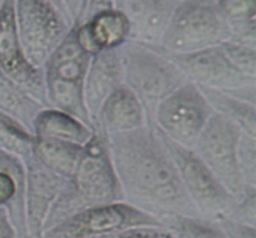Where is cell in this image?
Masks as SVG:
<instances>
[{
  "mask_svg": "<svg viewBox=\"0 0 256 238\" xmlns=\"http://www.w3.org/2000/svg\"><path fill=\"white\" fill-rule=\"evenodd\" d=\"M222 47L230 62L239 71L246 76L256 79V47L232 40L222 42Z\"/></svg>",
  "mask_w": 256,
  "mask_h": 238,
  "instance_id": "obj_25",
  "label": "cell"
},
{
  "mask_svg": "<svg viewBox=\"0 0 256 238\" xmlns=\"http://www.w3.org/2000/svg\"><path fill=\"white\" fill-rule=\"evenodd\" d=\"M25 165L0 147V206L5 207L18 238H30L25 217Z\"/></svg>",
  "mask_w": 256,
  "mask_h": 238,
  "instance_id": "obj_17",
  "label": "cell"
},
{
  "mask_svg": "<svg viewBox=\"0 0 256 238\" xmlns=\"http://www.w3.org/2000/svg\"><path fill=\"white\" fill-rule=\"evenodd\" d=\"M212 111L234 122L242 132L256 136V85L234 90L199 86Z\"/></svg>",
  "mask_w": 256,
  "mask_h": 238,
  "instance_id": "obj_18",
  "label": "cell"
},
{
  "mask_svg": "<svg viewBox=\"0 0 256 238\" xmlns=\"http://www.w3.org/2000/svg\"><path fill=\"white\" fill-rule=\"evenodd\" d=\"M176 0H114L115 9L129 21V40L145 45H159Z\"/></svg>",
  "mask_w": 256,
  "mask_h": 238,
  "instance_id": "obj_14",
  "label": "cell"
},
{
  "mask_svg": "<svg viewBox=\"0 0 256 238\" xmlns=\"http://www.w3.org/2000/svg\"><path fill=\"white\" fill-rule=\"evenodd\" d=\"M134 229H165L156 216L128 202L94 206L46 230L42 238H85Z\"/></svg>",
  "mask_w": 256,
  "mask_h": 238,
  "instance_id": "obj_7",
  "label": "cell"
},
{
  "mask_svg": "<svg viewBox=\"0 0 256 238\" xmlns=\"http://www.w3.org/2000/svg\"><path fill=\"white\" fill-rule=\"evenodd\" d=\"M2 0H0V5H2Z\"/></svg>",
  "mask_w": 256,
  "mask_h": 238,
  "instance_id": "obj_34",
  "label": "cell"
},
{
  "mask_svg": "<svg viewBox=\"0 0 256 238\" xmlns=\"http://www.w3.org/2000/svg\"><path fill=\"white\" fill-rule=\"evenodd\" d=\"M130 231H122V232H112V234H105V235H99V236H92V237H85V238H128Z\"/></svg>",
  "mask_w": 256,
  "mask_h": 238,
  "instance_id": "obj_32",
  "label": "cell"
},
{
  "mask_svg": "<svg viewBox=\"0 0 256 238\" xmlns=\"http://www.w3.org/2000/svg\"><path fill=\"white\" fill-rule=\"evenodd\" d=\"M118 52L122 82L142 101L146 122H154L160 102L189 80L158 45L128 40L118 47Z\"/></svg>",
  "mask_w": 256,
  "mask_h": 238,
  "instance_id": "obj_3",
  "label": "cell"
},
{
  "mask_svg": "<svg viewBox=\"0 0 256 238\" xmlns=\"http://www.w3.org/2000/svg\"><path fill=\"white\" fill-rule=\"evenodd\" d=\"M176 1H182V0H176Z\"/></svg>",
  "mask_w": 256,
  "mask_h": 238,
  "instance_id": "obj_33",
  "label": "cell"
},
{
  "mask_svg": "<svg viewBox=\"0 0 256 238\" xmlns=\"http://www.w3.org/2000/svg\"><path fill=\"white\" fill-rule=\"evenodd\" d=\"M25 165V217L30 238H42L50 207L69 179L45 167L32 154L22 159Z\"/></svg>",
  "mask_w": 256,
  "mask_h": 238,
  "instance_id": "obj_13",
  "label": "cell"
},
{
  "mask_svg": "<svg viewBox=\"0 0 256 238\" xmlns=\"http://www.w3.org/2000/svg\"><path fill=\"white\" fill-rule=\"evenodd\" d=\"M74 27L79 44L92 56L102 50L119 47L129 40V21L115 7L99 10Z\"/></svg>",
  "mask_w": 256,
  "mask_h": 238,
  "instance_id": "obj_16",
  "label": "cell"
},
{
  "mask_svg": "<svg viewBox=\"0 0 256 238\" xmlns=\"http://www.w3.org/2000/svg\"><path fill=\"white\" fill-rule=\"evenodd\" d=\"M84 146L62 140L34 136L32 154L45 167L66 179H72Z\"/></svg>",
  "mask_w": 256,
  "mask_h": 238,
  "instance_id": "obj_21",
  "label": "cell"
},
{
  "mask_svg": "<svg viewBox=\"0 0 256 238\" xmlns=\"http://www.w3.org/2000/svg\"><path fill=\"white\" fill-rule=\"evenodd\" d=\"M230 36L229 21L216 0H182L158 46L172 54H186L222 45Z\"/></svg>",
  "mask_w": 256,
  "mask_h": 238,
  "instance_id": "obj_5",
  "label": "cell"
},
{
  "mask_svg": "<svg viewBox=\"0 0 256 238\" xmlns=\"http://www.w3.org/2000/svg\"><path fill=\"white\" fill-rule=\"evenodd\" d=\"M122 201L124 194L110 160L105 135L95 132L84 146L74 175L50 207L42 234L82 210Z\"/></svg>",
  "mask_w": 256,
  "mask_h": 238,
  "instance_id": "obj_2",
  "label": "cell"
},
{
  "mask_svg": "<svg viewBox=\"0 0 256 238\" xmlns=\"http://www.w3.org/2000/svg\"><path fill=\"white\" fill-rule=\"evenodd\" d=\"M0 70L35 100L49 107L46 101L44 70L28 61L18 35L15 0L0 5Z\"/></svg>",
  "mask_w": 256,
  "mask_h": 238,
  "instance_id": "obj_11",
  "label": "cell"
},
{
  "mask_svg": "<svg viewBox=\"0 0 256 238\" xmlns=\"http://www.w3.org/2000/svg\"><path fill=\"white\" fill-rule=\"evenodd\" d=\"M18 35L28 61L42 67L72 26L50 0H15Z\"/></svg>",
  "mask_w": 256,
  "mask_h": 238,
  "instance_id": "obj_9",
  "label": "cell"
},
{
  "mask_svg": "<svg viewBox=\"0 0 256 238\" xmlns=\"http://www.w3.org/2000/svg\"><path fill=\"white\" fill-rule=\"evenodd\" d=\"M225 219L240 225L256 227V187L248 186L244 196L238 201L235 209Z\"/></svg>",
  "mask_w": 256,
  "mask_h": 238,
  "instance_id": "obj_27",
  "label": "cell"
},
{
  "mask_svg": "<svg viewBox=\"0 0 256 238\" xmlns=\"http://www.w3.org/2000/svg\"><path fill=\"white\" fill-rule=\"evenodd\" d=\"M139 238H175L166 229H144Z\"/></svg>",
  "mask_w": 256,
  "mask_h": 238,
  "instance_id": "obj_30",
  "label": "cell"
},
{
  "mask_svg": "<svg viewBox=\"0 0 256 238\" xmlns=\"http://www.w3.org/2000/svg\"><path fill=\"white\" fill-rule=\"evenodd\" d=\"M34 135L12 117L0 111V147L20 159L32 154Z\"/></svg>",
  "mask_w": 256,
  "mask_h": 238,
  "instance_id": "obj_24",
  "label": "cell"
},
{
  "mask_svg": "<svg viewBox=\"0 0 256 238\" xmlns=\"http://www.w3.org/2000/svg\"><path fill=\"white\" fill-rule=\"evenodd\" d=\"M216 222L228 238H256V227L236 224L229 219H222Z\"/></svg>",
  "mask_w": 256,
  "mask_h": 238,
  "instance_id": "obj_28",
  "label": "cell"
},
{
  "mask_svg": "<svg viewBox=\"0 0 256 238\" xmlns=\"http://www.w3.org/2000/svg\"><path fill=\"white\" fill-rule=\"evenodd\" d=\"M94 134V130L76 117L54 107H45L42 110L32 124L34 136L62 140L80 146H85Z\"/></svg>",
  "mask_w": 256,
  "mask_h": 238,
  "instance_id": "obj_20",
  "label": "cell"
},
{
  "mask_svg": "<svg viewBox=\"0 0 256 238\" xmlns=\"http://www.w3.org/2000/svg\"><path fill=\"white\" fill-rule=\"evenodd\" d=\"M212 109L199 87L188 81L156 107L154 124L176 144L192 149Z\"/></svg>",
  "mask_w": 256,
  "mask_h": 238,
  "instance_id": "obj_10",
  "label": "cell"
},
{
  "mask_svg": "<svg viewBox=\"0 0 256 238\" xmlns=\"http://www.w3.org/2000/svg\"><path fill=\"white\" fill-rule=\"evenodd\" d=\"M160 50L182 70L189 81L199 86L234 90L256 85V79L244 75L230 62L222 45L186 54H172Z\"/></svg>",
  "mask_w": 256,
  "mask_h": 238,
  "instance_id": "obj_12",
  "label": "cell"
},
{
  "mask_svg": "<svg viewBox=\"0 0 256 238\" xmlns=\"http://www.w3.org/2000/svg\"><path fill=\"white\" fill-rule=\"evenodd\" d=\"M62 1L64 2L65 6H66L68 12H69L70 16H72V19L76 20L82 9L84 0H62Z\"/></svg>",
  "mask_w": 256,
  "mask_h": 238,
  "instance_id": "obj_31",
  "label": "cell"
},
{
  "mask_svg": "<svg viewBox=\"0 0 256 238\" xmlns=\"http://www.w3.org/2000/svg\"><path fill=\"white\" fill-rule=\"evenodd\" d=\"M242 132L234 122L212 111L192 149L238 201L249 186L245 185L238 164Z\"/></svg>",
  "mask_w": 256,
  "mask_h": 238,
  "instance_id": "obj_8",
  "label": "cell"
},
{
  "mask_svg": "<svg viewBox=\"0 0 256 238\" xmlns=\"http://www.w3.org/2000/svg\"><path fill=\"white\" fill-rule=\"evenodd\" d=\"M92 57L79 44L72 26L42 70L49 107L76 117L95 131L84 104V80Z\"/></svg>",
  "mask_w": 256,
  "mask_h": 238,
  "instance_id": "obj_4",
  "label": "cell"
},
{
  "mask_svg": "<svg viewBox=\"0 0 256 238\" xmlns=\"http://www.w3.org/2000/svg\"><path fill=\"white\" fill-rule=\"evenodd\" d=\"M105 140L125 202L160 221L172 216L200 217L154 122L105 135Z\"/></svg>",
  "mask_w": 256,
  "mask_h": 238,
  "instance_id": "obj_1",
  "label": "cell"
},
{
  "mask_svg": "<svg viewBox=\"0 0 256 238\" xmlns=\"http://www.w3.org/2000/svg\"><path fill=\"white\" fill-rule=\"evenodd\" d=\"M122 82L118 47L102 50L90 60L84 80V104L95 132H99V114L102 104Z\"/></svg>",
  "mask_w": 256,
  "mask_h": 238,
  "instance_id": "obj_15",
  "label": "cell"
},
{
  "mask_svg": "<svg viewBox=\"0 0 256 238\" xmlns=\"http://www.w3.org/2000/svg\"><path fill=\"white\" fill-rule=\"evenodd\" d=\"M45 107L0 70V111L32 134L35 117Z\"/></svg>",
  "mask_w": 256,
  "mask_h": 238,
  "instance_id": "obj_22",
  "label": "cell"
},
{
  "mask_svg": "<svg viewBox=\"0 0 256 238\" xmlns=\"http://www.w3.org/2000/svg\"><path fill=\"white\" fill-rule=\"evenodd\" d=\"M162 222L175 238H228L218 222L202 217L172 216Z\"/></svg>",
  "mask_w": 256,
  "mask_h": 238,
  "instance_id": "obj_23",
  "label": "cell"
},
{
  "mask_svg": "<svg viewBox=\"0 0 256 238\" xmlns=\"http://www.w3.org/2000/svg\"><path fill=\"white\" fill-rule=\"evenodd\" d=\"M159 131L200 217L216 222L229 216L238 204L236 197L228 191L192 149L176 144L160 129Z\"/></svg>",
  "mask_w": 256,
  "mask_h": 238,
  "instance_id": "obj_6",
  "label": "cell"
},
{
  "mask_svg": "<svg viewBox=\"0 0 256 238\" xmlns=\"http://www.w3.org/2000/svg\"><path fill=\"white\" fill-rule=\"evenodd\" d=\"M146 114L139 97L125 84L108 96L99 114L100 134H119L146 125Z\"/></svg>",
  "mask_w": 256,
  "mask_h": 238,
  "instance_id": "obj_19",
  "label": "cell"
},
{
  "mask_svg": "<svg viewBox=\"0 0 256 238\" xmlns=\"http://www.w3.org/2000/svg\"><path fill=\"white\" fill-rule=\"evenodd\" d=\"M0 238H18L6 209L0 206Z\"/></svg>",
  "mask_w": 256,
  "mask_h": 238,
  "instance_id": "obj_29",
  "label": "cell"
},
{
  "mask_svg": "<svg viewBox=\"0 0 256 238\" xmlns=\"http://www.w3.org/2000/svg\"><path fill=\"white\" fill-rule=\"evenodd\" d=\"M238 164L245 185L256 187V136L242 132L238 144Z\"/></svg>",
  "mask_w": 256,
  "mask_h": 238,
  "instance_id": "obj_26",
  "label": "cell"
}]
</instances>
